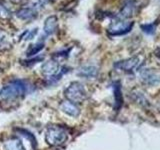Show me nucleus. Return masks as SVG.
Segmentation results:
<instances>
[{"label":"nucleus","mask_w":160,"mask_h":150,"mask_svg":"<svg viewBox=\"0 0 160 150\" xmlns=\"http://www.w3.org/2000/svg\"><path fill=\"white\" fill-rule=\"evenodd\" d=\"M37 33H38V29L37 28H34L32 30H28V31H25L24 34L22 35V37L25 40H31V39H33L35 36H36Z\"/></svg>","instance_id":"nucleus-16"},{"label":"nucleus","mask_w":160,"mask_h":150,"mask_svg":"<svg viewBox=\"0 0 160 150\" xmlns=\"http://www.w3.org/2000/svg\"><path fill=\"white\" fill-rule=\"evenodd\" d=\"M155 56H156L158 59H160V48L155 50Z\"/></svg>","instance_id":"nucleus-20"},{"label":"nucleus","mask_w":160,"mask_h":150,"mask_svg":"<svg viewBox=\"0 0 160 150\" xmlns=\"http://www.w3.org/2000/svg\"><path fill=\"white\" fill-rule=\"evenodd\" d=\"M133 11H134V3L131 1V0H129V1H127L126 3H125V5L123 6L122 10L120 11L119 17H121V18H128L130 16H132Z\"/></svg>","instance_id":"nucleus-13"},{"label":"nucleus","mask_w":160,"mask_h":150,"mask_svg":"<svg viewBox=\"0 0 160 150\" xmlns=\"http://www.w3.org/2000/svg\"><path fill=\"white\" fill-rule=\"evenodd\" d=\"M10 15V11L9 9L3 5L2 3H0V16L1 17H8Z\"/></svg>","instance_id":"nucleus-17"},{"label":"nucleus","mask_w":160,"mask_h":150,"mask_svg":"<svg viewBox=\"0 0 160 150\" xmlns=\"http://www.w3.org/2000/svg\"><path fill=\"white\" fill-rule=\"evenodd\" d=\"M4 150H26L24 147L22 141L17 137H12L3 144Z\"/></svg>","instance_id":"nucleus-9"},{"label":"nucleus","mask_w":160,"mask_h":150,"mask_svg":"<svg viewBox=\"0 0 160 150\" xmlns=\"http://www.w3.org/2000/svg\"><path fill=\"white\" fill-rule=\"evenodd\" d=\"M41 71L44 76L48 77V79L53 81V80L60 79V77H62V75L67 70L65 67H60L59 64L54 60H49L42 64Z\"/></svg>","instance_id":"nucleus-4"},{"label":"nucleus","mask_w":160,"mask_h":150,"mask_svg":"<svg viewBox=\"0 0 160 150\" xmlns=\"http://www.w3.org/2000/svg\"><path fill=\"white\" fill-rule=\"evenodd\" d=\"M60 109L63 113H65L68 116L71 117H77L80 114V109L75 105V103H72L68 101V100H65L60 103Z\"/></svg>","instance_id":"nucleus-8"},{"label":"nucleus","mask_w":160,"mask_h":150,"mask_svg":"<svg viewBox=\"0 0 160 150\" xmlns=\"http://www.w3.org/2000/svg\"><path fill=\"white\" fill-rule=\"evenodd\" d=\"M19 131H20V133H22V135H24V136H26V138L27 139H29V140H31V143H32V145L34 146L35 145V138H34V136L33 135L30 133V132H28V131H26V130H23V129H19Z\"/></svg>","instance_id":"nucleus-18"},{"label":"nucleus","mask_w":160,"mask_h":150,"mask_svg":"<svg viewBox=\"0 0 160 150\" xmlns=\"http://www.w3.org/2000/svg\"><path fill=\"white\" fill-rule=\"evenodd\" d=\"M140 77L145 84L150 85V86H154V85L160 83V73L155 71L154 69H142L140 71Z\"/></svg>","instance_id":"nucleus-7"},{"label":"nucleus","mask_w":160,"mask_h":150,"mask_svg":"<svg viewBox=\"0 0 160 150\" xmlns=\"http://www.w3.org/2000/svg\"><path fill=\"white\" fill-rule=\"evenodd\" d=\"M143 63V58H140L139 56H134L129 59H125L122 61H118L114 64L115 68L118 70L125 72H133L135 70H138Z\"/></svg>","instance_id":"nucleus-5"},{"label":"nucleus","mask_w":160,"mask_h":150,"mask_svg":"<svg viewBox=\"0 0 160 150\" xmlns=\"http://www.w3.org/2000/svg\"><path fill=\"white\" fill-rule=\"evenodd\" d=\"M28 91V84L24 80L15 79L8 82L0 89V96L3 98L14 99L23 95Z\"/></svg>","instance_id":"nucleus-1"},{"label":"nucleus","mask_w":160,"mask_h":150,"mask_svg":"<svg viewBox=\"0 0 160 150\" xmlns=\"http://www.w3.org/2000/svg\"><path fill=\"white\" fill-rule=\"evenodd\" d=\"M58 26V21L56 16H49L44 22V33L46 35H51L56 31Z\"/></svg>","instance_id":"nucleus-11"},{"label":"nucleus","mask_w":160,"mask_h":150,"mask_svg":"<svg viewBox=\"0 0 160 150\" xmlns=\"http://www.w3.org/2000/svg\"><path fill=\"white\" fill-rule=\"evenodd\" d=\"M4 39H5V34L3 32L0 31V44H1L4 41Z\"/></svg>","instance_id":"nucleus-19"},{"label":"nucleus","mask_w":160,"mask_h":150,"mask_svg":"<svg viewBox=\"0 0 160 150\" xmlns=\"http://www.w3.org/2000/svg\"><path fill=\"white\" fill-rule=\"evenodd\" d=\"M16 16L22 20H32L37 16V11L33 7H24L16 12Z\"/></svg>","instance_id":"nucleus-10"},{"label":"nucleus","mask_w":160,"mask_h":150,"mask_svg":"<svg viewBox=\"0 0 160 150\" xmlns=\"http://www.w3.org/2000/svg\"><path fill=\"white\" fill-rule=\"evenodd\" d=\"M142 31L147 33L149 35H152L155 33V29H156V25L154 23H148V24H142L141 25Z\"/></svg>","instance_id":"nucleus-15"},{"label":"nucleus","mask_w":160,"mask_h":150,"mask_svg":"<svg viewBox=\"0 0 160 150\" xmlns=\"http://www.w3.org/2000/svg\"><path fill=\"white\" fill-rule=\"evenodd\" d=\"M68 139V133L64 128L53 125L49 126L45 132V140L50 146H60Z\"/></svg>","instance_id":"nucleus-2"},{"label":"nucleus","mask_w":160,"mask_h":150,"mask_svg":"<svg viewBox=\"0 0 160 150\" xmlns=\"http://www.w3.org/2000/svg\"><path fill=\"white\" fill-rule=\"evenodd\" d=\"M133 27V22L127 21H117L113 22L108 28V33L111 36H118L128 33Z\"/></svg>","instance_id":"nucleus-6"},{"label":"nucleus","mask_w":160,"mask_h":150,"mask_svg":"<svg viewBox=\"0 0 160 150\" xmlns=\"http://www.w3.org/2000/svg\"><path fill=\"white\" fill-rule=\"evenodd\" d=\"M43 47H44V44L43 43H38V44L36 43V44L31 45V46L28 48L27 52H26L27 56H33V55L39 53L43 49Z\"/></svg>","instance_id":"nucleus-14"},{"label":"nucleus","mask_w":160,"mask_h":150,"mask_svg":"<svg viewBox=\"0 0 160 150\" xmlns=\"http://www.w3.org/2000/svg\"><path fill=\"white\" fill-rule=\"evenodd\" d=\"M64 95L68 101L72 103H82L87 98V92L83 85L79 82H72L65 89Z\"/></svg>","instance_id":"nucleus-3"},{"label":"nucleus","mask_w":160,"mask_h":150,"mask_svg":"<svg viewBox=\"0 0 160 150\" xmlns=\"http://www.w3.org/2000/svg\"><path fill=\"white\" fill-rule=\"evenodd\" d=\"M97 74H98V68L95 66H91V65L81 67L77 73L78 76L83 77V78H88V79L95 78L97 76Z\"/></svg>","instance_id":"nucleus-12"},{"label":"nucleus","mask_w":160,"mask_h":150,"mask_svg":"<svg viewBox=\"0 0 160 150\" xmlns=\"http://www.w3.org/2000/svg\"><path fill=\"white\" fill-rule=\"evenodd\" d=\"M11 1H13V2H19L20 0H11Z\"/></svg>","instance_id":"nucleus-21"}]
</instances>
